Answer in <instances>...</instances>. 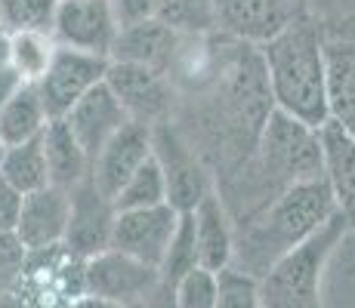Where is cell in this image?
Returning <instances> with one entry per match:
<instances>
[{
  "instance_id": "3",
  "label": "cell",
  "mask_w": 355,
  "mask_h": 308,
  "mask_svg": "<svg viewBox=\"0 0 355 308\" xmlns=\"http://www.w3.org/2000/svg\"><path fill=\"white\" fill-rule=\"evenodd\" d=\"M346 222L343 216H334L318 235H312L306 244L282 256L263 278V308H324L322 299V275L324 262L331 256L334 244L343 237Z\"/></svg>"
},
{
  "instance_id": "28",
  "label": "cell",
  "mask_w": 355,
  "mask_h": 308,
  "mask_svg": "<svg viewBox=\"0 0 355 308\" xmlns=\"http://www.w3.org/2000/svg\"><path fill=\"white\" fill-rule=\"evenodd\" d=\"M216 296H220V275L201 265H195L173 284L176 308H216Z\"/></svg>"
},
{
  "instance_id": "20",
  "label": "cell",
  "mask_w": 355,
  "mask_h": 308,
  "mask_svg": "<svg viewBox=\"0 0 355 308\" xmlns=\"http://www.w3.org/2000/svg\"><path fill=\"white\" fill-rule=\"evenodd\" d=\"M40 142H44L50 185L71 191L74 185L90 176V154L80 148V142L74 139V133L68 129V123L62 118L46 123V129L40 133Z\"/></svg>"
},
{
  "instance_id": "38",
  "label": "cell",
  "mask_w": 355,
  "mask_h": 308,
  "mask_svg": "<svg viewBox=\"0 0 355 308\" xmlns=\"http://www.w3.org/2000/svg\"><path fill=\"white\" fill-rule=\"evenodd\" d=\"M3 152H6V145H3V139H0V161H3Z\"/></svg>"
},
{
  "instance_id": "29",
  "label": "cell",
  "mask_w": 355,
  "mask_h": 308,
  "mask_svg": "<svg viewBox=\"0 0 355 308\" xmlns=\"http://www.w3.org/2000/svg\"><path fill=\"white\" fill-rule=\"evenodd\" d=\"M220 275V296H216V308H263V293H259V278L248 275V271L229 269L216 271Z\"/></svg>"
},
{
  "instance_id": "18",
  "label": "cell",
  "mask_w": 355,
  "mask_h": 308,
  "mask_svg": "<svg viewBox=\"0 0 355 308\" xmlns=\"http://www.w3.org/2000/svg\"><path fill=\"white\" fill-rule=\"evenodd\" d=\"M192 225H195L198 265L210 271L229 269L232 256H235V222H232L226 203L220 201L216 191H210L192 210Z\"/></svg>"
},
{
  "instance_id": "11",
  "label": "cell",
  "mask_w": 355,
  "mask_h": 308,
  "mask_svg": "<svg viewBox=\"0 0 355 308\" xmlns=\"http://www.w3.org/2000/svg\"><path fill=\"white\" fill-rule=\"evenodd\" d=\"M114 216H118L114 201L102 194L90 176H87L84 182H78L68 191V225L62 246L80 259H90L96 253L108 250Z\"/></svg>"
},
{
  "instance_id": "12",
  "label": "cell",
  "mask_w": 355,
  "mask_h": 308,
  "mask_svg": "<svg viewBox=\"0 0 355 308\" xmlns=\"http://www.w3.org/2000/svg\"><path fill=\"white\" fill-rule=\"evenodd\" d=\"M176 225H180V213L170 203L142 207V210H118L108 246L152 265V269H161Z\"/></svg>"
},
{
  "instance_id": "25",
  "label": "cell",
  "mask_w": 355,
  "mask_h": 308,
  "mask_svg": "<svg viewBox=\"0 0 355 308\" xmlns=\"http://www.w3.org/2000/svg\"><path fill=\"white\" fill-rule=\"evenodd\" d=\"M59 0H0V28L3 34L44 31L53 34Z\"/></svg>"
},
{
  "instance_id": "10",
  "label": "cell",
  "mask_w": 355,
  "mask_h": 308,
  "mask_svg": "<svg viewBox=\"0 0 355 308\" xmlns=\"http://www.w3.org/2000/svg\"><path fill=\"white\" fill-rule=\"evenodd\" d=\"M161 284V271L121 250H102L84 259V287L90 296L108 299L118 305H133Z\"/></svg>"
},
{
  "instance_id": "19",
  "label": "cell",
  "mask_w": 355,
  "mask_h": 308,
  "mask_svg": "<svg viewBox=\"0 0 355 308\" xmlns=\"http://www.w3.org/2000/svg\"><path fill=\"white\" fill-rule=\"evenodd\" d=\"M322 148L324 179L331 185L337 213L343 216L346 228L355 231V136H349L334 120H327L322 127Z\"/></svg>"
},
{
  "instance_id": "16",
  "label": "cell",
  "mask_w": 355,
  "mask_h": 308,
  "mask_svg": "<svg viewBox=\"0 0 355 308\" xmlns=\"http://www.w3.org/2000/svg\"><path fill=\"white\" fill-rule=\"evenodd\" d=\"M180 40H182L180 31L170 28L167 22H161L158 16H152V19H142V22L121 25L112 59L133 62V65L170 74L176 53H180Z\"/></svg>"
},
{
  "instance_id": "7",
  "label": "cell",
  "mask_w": 355,
  "mask_h": 308,
  "mask_svg": "<svg viewBox=\"0 0 355 308\" xmlns=\"http://www.w3.org/2000/svg\"><path fill=\"white\" fill-rule=\"evenodd\" d=\"M327 71V120L355 136V12L318 22Z\"/></svg>"
},
{
  "instance_id": "14",
  "label": "cell",
  "mask_w": 355,
  "mask_h": 308,
  "mask_svg": "<svg viewBox=\"0 0 355 308\" xmlns=\"http://www.w3.org/2000/svg\"><path fill=\"white\" fill-rule=\"evenodd\" d=\"M214 6L216 31L257 46L303 16L300 0H214Z\"/></svg>"
},
{
  "instance_id": "36",
  "label": "cell",
  "mask_w": 355,
  "mask_h": 308,
  "mask_svg": "<svg viewBox=\"0 0 355 308\" xmlns=\"http://www.w3.org/2000/svg\"><path fill=\"white\" fill-rule=\"evenodd\" d=\"M74 308H124V305H118V302H108V299H99V296H90L87 293L84 299H80Z\"/></svg>"
},
{
  "instance_id": "9",
  "label": "cell",
  "mask_w": 355,
  "mask_h": 308,
  "mask_svg": "<svg viewBox=\"0 0 355 308\" xmlns=\"http://www.w3.org/2000/svg\"><path fill=\"white\" fill-rule=\"evenodd\" d=\"M105 71H108V59L93 56V53L68 50V46H56L46 74L34 84L40 99H44L50 120L65 118L80 96L90 93L93 87L105 80Z\"/></svg>"
},
{
  "instance_id": "8",
  "label": "cell",
  "mask_w": 355,
  "mask_h": 308,
  "mask_svg": "<svg viewBox=\"0 0 355 308\" xmlns=\"http://www.w3.org/2000/svg\"><path fill=\"white\" fill-rule=\"evenodd\" d=\"M118 31L121 22L112 0H59L53 22V40L59 46L112 59Z\"/></svg>"
},
{
  "instance_id": "31",
  "label": "cell",
  "mask_w": 355,
  "mask_h": 308,
  "mask_svg": "<svg viewBox=\"0 0 355 308\" xmlns=\"http://www.w3.org/2000/svg\"><path fill=\"white\" fill-rule=\"evenodd\" d=\"M25 194L19 188H12L10 182L0 176V231H16L19 213H22Z\"/></svg>"
},
{
  "instance_id": "15",
  "label": "cell",
  "mask_w": 355,
  "mask_h": 308,
  "mask_svg": "<svg viewBox=\"0 0 355 308\" xmlns=\"http://www.w3.org/2000/svg\"><path fill=\"white\" fill-rule=\"evenodd\" d=\"M62 120L74 133V139L80 142V148L90 154V161L99 154V148L105 145L124 123H130L124 105L118 102V96L112 93V87H108L105 80L93 87L90 93L80 96Z\"/></svg>"
},
{
  "instance_id": "6",
  "label": "cell",
  "mask_w": 355,
  "mask_h": 308,
  "mask_svg": "<svg viewBox=\"0 0 355 308\" xmlns=\"http://www.w3.org/2000/svg\"><path fill=\"white\" fill-rule=\"evenodd\" d=\"M105 84L118 96V102L124 105L130 120L146 123V127H158V123H167L176 118L180 93L170 84L167 74L133 65V62L108 59Z\"/></svg>"
},
{
  "instance_id": "30",
  "label": "cell",
  "mask_w": 355,
  "mask_h": 308,
  "mask_svg": "<svg viewBox=\"0 0 355 308\" xmlns=\"http://www.w3.org/2000/svg\"><path fill=\"white\" fill-rule=\"evenodd\" d=\"M25 256H28V250L19 244V237L12 231H0V293L16 287L19 275H22Z\"/></svg>"
},
{
  "instance_id": "26",
  "label": "cell",
  "mask_w": 355,
  "mask_h": 308,
  "mask_svg": "<svg viewBox=\"0 0 355 308\" xmlns=\"http://www.w3.org/2000/svg\"><path fill=\"white\" fill-rule=\"evenodd\" d=\"M155 16L180 34H210L216 31L214 0H158Z\"/></svg>"
},
{
  "instance_id": "21",
  "label": "cell",
  "mask_w": 355,
  "mask_h": 308,
  "mask_svg": "<svg viewBox=\"0 0 355 308\" xmlns=\"http://www.w3.org/2000/svg\"><path fill=\"white\" fill-rule=\"evenodd\" d=\"M46 123H50V114H46L37 87L22 84L19 93L0 108V139H3L6 148L19 145V142L37 139L46 129Z\"/></svg>"
},
{
  "instance_id": "34",
  "label": "cell",
  "mask_w": 355,
  "mask_h": 308,
  "mask_svg": "<svg viewBox=\"0 0 355 308\" xmlns=\"http://www.w3.org/2000/svg\"><path fill=\"white\" fill-rule=\"evenodd\" d=\"M22 84H25V80H22V74H19L12 65L0 68V108H3L6 102H10L12 96L19 93V87H22Z\"/></svg>"
},
{
  "instance_id": "17",
  "label": "cell",
  "mask_w": 355,
  "mask_h": 308,
  "mask_svg": "<svg viewBox=\"0 0 355 308\" xmlns=\"http://www.w3.org/2000/svg\"><path fill=\"white\" fill-rule=\"evenodd\" d=\"M65 225H68V191L56 188V185H44V188L25 194L22 213H19L12 235L19 237V244L28 253L50 250V246L62 244Z\"/></svg>"
},
{
  "instance_id": "33",
  "label": "cell",
  "mask_w": 355,
  "mask_h": 308,
  "mask_svg": "<svg viewBox=\"0 0 355 308\" xmlns=\"http://www.w3.org/2000/svg\"><path fill=\"white\" fill-rule=\"evenodd\" d=\"M127 308H176V302H173V287L161 280V284L155 287L148 296H142L139 302H133V305H127Z\"/></svg>"
},
{
  "instance_id": "22",
  "label": "cell",
  "mask_w": 355,
  "mask_h": 308,
  "mask_svg": "<svg viewBox=\"0 0 355 308\" xmlns=\"http://www.w3.org/2000/svg\"><path fill=\"white\" fill-rule=\"evenodd\" d=\"M0 176H3L12 188L22 191V194L50 185V173H46V154H44V142H40V136H37V139L19 142V145L6 148L3 161H0Z\"/></svg>"
},
{
  "instance_id": "32",
  "label": "cell",
  "mask_w": 355,
  "mask_h": 308,
  "mask_svg": "<svg viewBox=\"0 0 355 308\" xmlns=\"http://www.w3.org/2000/svg\"><path fill=\"white\" fill-rule=\"evenodd\" d=\"M112 6L121 25L142 22V19H152L158 12V0H112Z\"/></svg>"
},
{
  "instance_id": "2",
  "label": "cell",
  "mask_w": 355,
  "mask_h": 308,
  "mask_svg": "<svg viewBox=\"0 0 355 308\" xmlns=\"http://www.w3.org/2000/svg\"><path fill=\"white\" fill-rule=\"evenodd\" d=\"M259 56L278 111L322 129L327 123V71L318 22L293 19L259 44Z\"/></svg>"
},
{
  "instance_id": "4",
  "label": "cell",
  "mask_w": 355,
  "mask_h": 308,
  "mask_svg": "<svg viewBox=\"0 0 355 308\" xmlns=\"http://www.w3.org/2000/svg\"><path fill=\"white\" fill-rule=\"evenodd\" d=\"M152 154L167 182V203L176 213H192L210 191H216L210 167L173 120L152 127Z\"/></svg>"
},
{
  "instance_id": "1",
  "label": "cell",
  "mask_w": 355,
  "mask_h": 308,
  "mask_svg": "<svg viewBox=\"0 0 355 308\" xmlns=\"http://www.w3.org/2000/svg\"><path fill=\"white\" fill-rule=\"evenodd\" d=\"M337 216L331 185L324 176L293 182L254 219L235 225V256L232 265L254 278H263L272 265Z\"/></svg>"
},
{
  "instance_id": "23",
  "label": "cell",
  "mask_w": 355,
  "mask_h": 308,
  "mask_svg": "<svg viewBox=\"0 0 355 308\" xmlns=\"http://www.w3.org/2000/svg\"><path fill=\"white\" fill-rule=\"evenodd\" d=\"M10 37V65L22 74L25 84H37L46 74L53 62V53H56V40L53 34L44 31H16L6 34Z\"/></svg>"
},
{
  "instance_id": "39",
  "label": "cell",
  "mask_w": 355,
  "mask_h": 308,
  "mask_svg": "<svg viewBox=\"0 0 355 308\" xmlns=\"http://www.w3.org/2000/svg\"><path fill=\"white\" fill-rule=\"evenodd\" d=\"M0 31H3V28H0Z\"/></svg>"
},
{
  "instance_id": "37",
  "label": "cell",
  "mask_w": 355,
  "mask_h": 308,
  "mask_svg": "<svg viewBox=\"0 0 355 308\" xmlns=\"http://www.w3.org/2000/svg\"><path fill=\"white\" fill-rule=\"evenodd\" d=\"M10 65V37L0 31V68Z\"/></svg>"
},
{
  "instance_id": "24",
  "label": "cell",
  "mask_w": 355,
  "mask_h": 308,
  "mask_svg": "<svg viewBox=\"0 0 355 308\" xmlns=\"http://www.w3.org/2000/svg\"><path fill=\"white\" fill-rule=\"evenodd\" d=\"M167 203V182L155 161V154L136 170L133 176L124 182V188L114 194V207L118 210H142V207H158Z\"/></svg>"
},
{
  "instance_id": "13",
  "label": "cell",
  "mask_w": 355,
  "mask_h": 308,
  "mask_svg": "<svg viewBox=\"0 0 355 308\" xmlns=\"http://www.w3.org/2000/svg\"><path fill=\"white\" fill-rule=\"evenodd\" d=\"M148 157H152V127L130 120L90 161V179L102 194L114 201V194L124 188V182L148 161Z\"/></svg>"
},
{
  "instance_id": "5",
  "label": "cell",
  "mask_w": 355,
  "mask_h": 308,
  "mask_svg": "<svg viewBox=\"0 0 355 308\" xmlns=\"http://www.w3.org/2000/svg\"><path fill=\"white\" fill-rule=\"evenodd\" d=\"M16 290L31 308H74L87 296L84 259L68 253L62 244L34 250L25 256Z\"/></svg>"
},
{
  "instance_id": "27",
  "label": "cell",
  "mask_w": 355,
  "mask_h": 308,
  "mask_svg": "<svg viewBox=\"0 0 355 308\" xmlns=\"http://www.w3.org/2000/svg\"><path fill=\"white\" fill-rule=\"evenodd\" d=\"M198 265V250H195V225H192V213H180V225H176L170 246L164 253L161 262V280L173 287L186 271H192Z\"/></svg>"
},
{
  "instance_id": "35",
  "label": "cell",
  "mask_w": 355,
  "mask_h": 308,
  "mask_svg": "<svg viewBox=\"0 0 355 308\" xmlns=\"http://www.w3.org/2000/svg\"><path fill=\"white\" fill-rule=\"evenodd\" d=\"M0 308H31L28 302L22 299V293L12 287V290H6V293H0Z\"/></svg>"
}]
</instances>
